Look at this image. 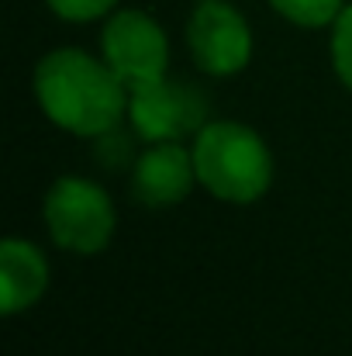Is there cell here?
I'll return each instance as SVG.
<instances>
[{
  "instance_id": "cell-1",
  "label": "cell",
  "mask_w": 352,
  "mask_h": 356,
  "mask_svg": "<svg viewBox=\"0 0 352 356\" xmlns=\"http://www.w3.org/2000/svg\"><path fill=\"white\" fill-rule=\"evenodd\" d=\"M38 104L73 135H104L128 111V87L111 66L76 49L49 52L35 70Z\"/></svg>"
},
{
  "instance_id": "cell-2",
  "label": "cell",
  "mask_w": 352,
  "mask_h": 356,
  "mask_svg": "<svg viewBox=\"0 0 352 356\" xmlns=\"http://www.w3.org/2000/svg\"><path fill=\"white\" fill-rule=\"evenodd\" d=\"M197 180L221 201L249 204L266 194L273 180V159L262 138L235 121L204 124L194 142Z\"/></svg>"
},
{
  "instance_id": "cell-3",
  "label": "cell",
  "mask_w": 352,
  "mask_h": 356,
  "mask_svg": "<svg viewBox=\"0 0 352 356\" xmlns=\"http://www.w3.org/2000/svg\"><path fill=\"white\" fill-rule=\"evenodd\" d=\"M45 225L62 249L101 252L115 236V208L97 184L62 177L45 194Z\"/></svg>"
},
{
  "instance_id": "cell-4",
  "label": "cell",
  "mask_w": 352,
  "mask_h": 356,
  "mask_svg": "<svg viewBox=\"0 0 352 356\" xmlns=\"http://www.w3.org/2000/svg\"><path fill=\"white\" fill-rule=\"evenodd\" d=\"M128 115L145 142H180L204 128L208 104L201 90L162 76L128 90Z\"/></svg>"
},
{
  "instance_id": "cell-5",
  "label": "cell",
  "mask_w": 352,
  "mask_h": 356,
  "mask_svg": "<svg viewBox=\"0 0 352 356\" xmlns=\"http://www.w3.org/2000/svg\"><path fill=\"white\" fill-rule=\"evenodd\" d=\"M104 56L108 66L121 76V83L131 90L138 83H152L166 76L169 45L162 28L138 10H121L104 28Z\"/></svg>"
},
{
  "instance_id": "cell-6",
  "label": "cell",
  "mask_w": 352,
  "mask_h": 356,
  "mask_svg": "<svg viewBox=\"0 0 352 356\" xmlns=\"http://www.w3.org/2000/svg\"><path fill=\"white\" fill-rule=\"evenodd\" d=\"M187 38H190V52H194L197 66L215 76H232L252 56L249 24L242 21V14L235 7L221 3V0H204L194 10Z\"/></svg>"
},
{
  "instance_id": "cell-7",
  "label": "cell",
  "mask_w": 352,
  "mask_h": 356,
  "mask_svg": "<svg viewBox=\"0 0 352 356\" xmlns=\"http://www.w3.org/2000/svg\"><path fill=\"white\" fill-rule=\"evenodd\" d=\"M194 177V156L180 142H156L135 166V197L149 208L176 204L190 194Z\"/></svg>"
},
{
  "instance_id": "cell-8",
  "label": "cell",
  "mask_w": 352,
  "mask_h": 356,
  "mask_svg": "<svg viewBox=\"0 0 352 356\" xmlns=\"http://www.w3.org/2000/svg\"><path fill=\"white\" fill-rule=\"evenodd\" d=\"M49 284L45 256L21 238H7L0 245V308L7 315L35 305Z\"/></svg>"
},
{
  "instance_id": "cell-9",
  "label": "cell",
  "mask_w": 352,
  "mask_h": 356,
  "mask_svg": "<svg viewBox=\"0 0 352 356\" xmlns=\"http://www.w3.org/2000/svg\"><path fill=\"white\" fill-rule=\"evenodd\" d=\"M287 21L304 28H321L342 14V0H269Z\"/></svg>"
},
{
  "instance_id": "cell-10",
  "label": "cell",
  "mask_w": 352,
  "mask_h": 356,
  "mask_svg": "<svg viewBox=\"0 0 352 356\" xmlns=\"http://www.w3.org/2000/svg\"><path fill=\"white\" fill-rule=\"evenodd\" d=\"M332 59L342 76V83L352 90V7L335 17V38H332Z\"/></svg>"
},
{
  "instance_id": "cell-11",
  "label": "cell",
  "mask_w": 352,
  "mask_h": 356,
  "mask_svg": "<svg viewBox=\"0 0 352 356\" xmlns=\"http://www.w3.org/2000/svg\"><path fill=\"white\" fill-rule=\"evenodd\" d=\"M115 0H49V7L66 21H90L111 10Z\"/></svg>"
}]
</instances>
